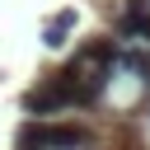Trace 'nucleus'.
Returning a JSON list of instances; mask_svg holds the SVG:
<instances>
[{
    "label": "nucleus",
    "instance_id": "obj_4",
    "mask_svg": "<svg viewBox=\"0 0 150 150\" xmlns=\"http://www.w3.org/2000/svg\"><path fill=\"white\" fill-rule=\"evenodd\" d=\"M75 23H80V14H75V9H61V14H52V19L42 23V42H47V47H61V42L75 33Z\"/></svg>",
    "mask_w": 150,
    "mask_h": 150
},
{
    "label": "nucleus",
    "instance_id": "obj_2",
    "mask_svg": "<svg viewBox=\"0 0 150 150\" xmlns=\"http://www.w3.org/2000/svg\"><path fill=\"white\" fill-rule=\"evenodd\" d=\"M23 112L28 117H61L70 112V80H66V66L61 70H47L33 89H23Z\"/></svg>",
    "mask_w": 150,
    "mask_h": 150
},
{
    "label": "nucleus",
    "instance_id": "obj_5",
    "mask_svg": "<svg viewBox=\"0 0 150 150\" xmlns=\"http://www.w3.org/2000/svg\"><path fill=\"white\" fill-rule=\"evenodd\" d=\"M145 94H150V80H145Z\"/></svg>",
    "mask_w": 150,
    "mask_h": 150
},
{
    "label": "nucleus",
    "instance_id": "obj_3",
    "mask_svg": "<svg viewBox=\"0 0 150 150\" xmlns=\"http://www.w3.org/2000/svg\"><path fill=\"white\" fill-rule=\"evenodd\" d=\"M117 42H150V0H122L112 14Z\"/></svg>",
    "mask_w": 150,
    "mask_h": 150
},
{
    "label": "nucleus",
    "instance_id": "obj_1",
    "mask_svg": "<svg viewBox=\"0 0 150 150\" xmlns=\"http://www.w3.org/2000/svg\"><path fill=\"white\" fill-rule=\"evenodd\" d=\"M19 150H89L94 131L84 122H66V117H28L14 136Z\"/></svg>",
    "mask_w": 150,
    "mask_h": 150
}]
</instances>
